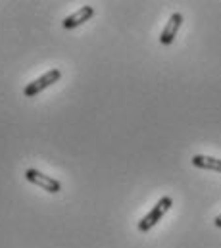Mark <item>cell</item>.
<instances>
[{
    "label": "cell",
    "mask_w": 221,
    "mask_h": 248,
    "mask_svg": "<svg viewBox=\"0 0 221 248\" xmlns=\"http://www.w3.org/2000/svg\"><path fill=\"white\" fill-rule=\"evenodd\" d=\"M171 206H173V198H171V196H162V198L154 204V208H152L144 217H141V221L137 223V229H139L141 233H148L154 225H158V223L162 221V217L169 212Z\"/></svg>",
    "instance_id": "6da1fadb"
},
{
    "label": "cell",
    "mask_w": 221,
    "mask_h": 248,
    "mask_svg": "<svg viewBox=\"0 0 221 248\" xmlns=\"http://www.w3.org/2000/svg\"><path fill=\"white\" fill-rule=\"evenodd\" d=\"M60 77H62V71H60L58 67L48 69L45 75H41V77H37L35 81H31V83H27V85H25V89H23L25 98H33V96L41 94L43 91H47L48 87H52L54 83H58V81H60Z\"/></svg>",
    "instance_id": "7a4b0ae2"
},
{
    "label": "cell",
    "mask_w": 221,
    "mask_h": 248,
    "mask_svg": "<svg viewBox=\"0 0 221 248\" xmlns=\"http://www.w3.org/2000/svg\"><path fill=\"white\" fill-rule=\"evenodd\" d=\"M214 225H216L218 229H221V214L218 216V217H216V219H214Z\"/></svg>",
    "instance_id": "52a82bcc"
},
{
    "label": "cell",
    "mask_w": 221,
    "mask_h": 248,
    "mask_svg": "<svg viewBox=\"0 0 221 248\" xmlns=\"http://www.w3.org/2000/svg\"><path fill=\"white\" fill-rule=\"evenodd\" d=\"M93 16H95V8L93 6H81L77 12L65 16L63 21H62V25L65 29H75V27H81L83 23H87Z\"/></svg>",
    "instance_id": "277c9868"
},
{
    "label": "cell",
    "mask_w": 221,
    "mask_h": 248,
    "mask_svg": "<svg viewBox=\"0 0 221 248\" xmlns=\"http://www.w3.org/2000/svg\"><path fill=\"white\" fill-rule=\"evenodd\" d=\"M190 162H192V166H194V168H198V170H208V171L221 173V158L204 156V154H194Z\"/></svg>",
    "instance_id": "8992f818"
},
{
    "label": "cell",
    "mask_w": 221,
    "mask_h": 248,
    "mask_svg": "<svg viewBox=\"0 0 221 248\" xmlns=\"http://www.w3.org/2000/svg\"><path fill=\"white\" fill-rule=\"evenodd\" d=\"M25 179H27L29 183H33V185L41 186L43 190H47V192H50V194H58V192L62 190L60 181H56L54 177H50V175H45L43 171H39V170H35V168L25 170Z\"/></svg>",
    "instance_id": "3957f363"
},
{
    "label": "cell",
    "mask_w": 221,
    "mask_h": 248,
    "mask_svg": "<svg viewBox=\"0 0 221 248\" xmlns=\"http://www.w3.org/2000/svg\"><path fill=\"white\" fill-rule=\"evenodd\" d=\"M181 25H183V14H179V12L171 14L169 19H167L166 27H164V31H162V35H160V43H162L164 46L171 45V43L175 41V37H177Z\"/></svg>",
    "instance_id": "5b68a950"
}]
</instances>
